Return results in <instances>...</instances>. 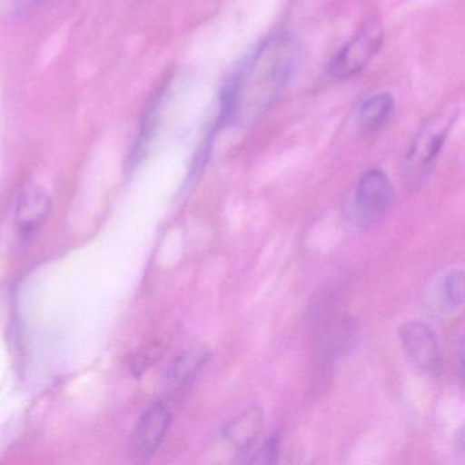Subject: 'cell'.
Here are the masks:
<instances>
[{
    "mask_svg": "<svg viewBox=\"0 0 465 465\" xmlns=\"http://www.w3.org/2000/svg\"><path fill=\"white\" fill-rule=\"evenodd\" d=\"M53 201L45 189L29 186L21 193L15 212V224L21 241L28 242L36 236L50 216Z\"/></svg>",
    "mask_w": 465,
    "mask_h": 465,
    "instance_id": "7",
    "label": "cell"
},
{
    "mask_svg": "<svg viewBox=\"0 0 465 465\" xmlns=\"http://www.w3.org/2000/svg\"><path fill=\"white\" fill-rule=\"evenodd\" d=\"M298 53V43L287 32H276L263 40L223 88V124L263 113L292 77Z\"/></svg>",
    "mask_w": 465,
    "mask_h": 465,
    "instance_id": "1",
    "label": "cell"
},
{
    "mask_svg": "<svg viewBox=\"0 0 465 465\" xmlns=\"http://www.w3.org/2000/svg\"><path fill=\"white\" fill-rule=\"evenodd\" d=\"M280 437L277 434L272 435L268 438L262 448L260 449V453L257 454V459L254 461L266 462V464H274L279 460L280 454Z\"/></svg>",
    "mask_w": 465,
    "mask_h": 465,
    "instance_id": "13",
    "label": "cell"
},
{
    "mask_svg": "<svg viewBox=\"0 0 465 465\" xmlns=\"http://www.w3.org/2000/svg\"><path fill=\"white\" fill-rule=\"evenodd\" d=\"M262 429V410L260 407H252L225 426L224 437L233 448L246 453L257 442Z\"/></svg>",
    "mask_w": 465,
    "mask_h": 465,
    "instance_id": "9",
    "label": "cell"
},
{
    "mask_svg": "<svg viewBox=\"0 0 465 465\" xmlns=\"http://www.w3.org/2000/svg\"><path fill=\"white\" fill-rule=\"evenodd\" d=\"M443 293L446 302L451 307H459L464 303V274L461 271L451 272L443 282Z\"/></svg>",
    "mask_w": 465,
    "mask_h": 465,
    "instance_id": "12",
    "label": "cell"
},
{
    "mask_svg": "<svg viewBox=\"0 0 465 465\" xmlns=\"http://www.w3.org/2000/svg\"><path fill=\"white\" fill-rule=\"evenodd\" d=\"M355 333L356 328L352 321L348 318L334 321L323 334V359L329 363H333L341 358L352 344Z\"/></svg>",
    "mask_w": 465,
    "mask_h": 465,
    "instance_id": "11",
    "label": "cell"
},
{
    "mask_svg": "<svg viewBox=\"0 0 465 465\" xmlns=\"http://www.w3.org/2000/svg\"><path fill=\"white\" fill-rule=\"evenodd\" d=\"M457 114L459 111L454 107L440 111L421 126L405 157L408 183L420 184L426 181L456 121Z\"/></svg>",
    "mask_w": 465,
    "mask_h": 465,
    "instance_id": "2",
    "label": "cell"
},
{
    "mask_svg": "<svg viewBox=\"0 0 465 465\" xmlns=\"http://www.w3.org/2000/svg\"><path fill=\"white\" fill-rule=\"evenodd\" d=\"M402 347L415 367L430 377L442 372L440 345L432 329L421 321H411L400 329Z\"/></svg>",
    "mask_w": 465,
    "mask_h": 465,
    "instance_id": "5",
    "label": "cell"
},
{
    "mask_svg": "<svg viewBox=\"0 0 465 465\" xmlns=\"http://www.w3.org/2000/svg\"><path fill=\"white\" fill-rule=\"evenodd\" d=\"M209 358H211V352L203 345H193L179 353L165 375L168 394L178 396L182 391H186Z\"/></svg>",
    "mask_w": 465,
    "mask_h": 465,
    "instance_id": "8",
    "label": "cell"
},
{
    "mask_svg": "<svg viewBox=\"0 0 465 465\" xmlns=\"http://www.w3.org/2000/svg\"><path fill=\"white\" fill-rule=\"evenodd\" d=\"M39 2H42V0H21L24 6H32V5L39 4Z\"/></svg>",
    "mask_w": 465,
    "mask_h": 465,
    "instance_id": "14",
    "label": "cell"
},
{
    "mask_svg": "<svg viewBox=\"0 0 465 465\" xmlns=\"http://www.w3.org/2000/svg\"><path fill=\"white\" fill-rule=\"evenodd\" d=\"M396 203L393 184L383 171L370 170L361 176L355 193V213L363 227H371L391 211Z\"/></svg>",
    "mask_w": 465,
    "mask_h": 465,
    "instance_id": "3",
    "label": "cell"
},
{
    "mask_svg": "<svg viewBox=\"0 0 465 465\" xmlns=\"http://www.w3.org/2000/svg\"><path fill=\"white\" fill-rule=\"evenodd\" d=\"M171 424L164 402H154L141 416L133 432L132 454L138 461H148L159 450Z\"/></svg>",
    "mask_w": 465,
    "mask_h": 465,
    "instance_id": "6",
    "label": "cell"
},
{
    "mask_svg": "<svg viewBox=\"0 0 465 465\" xmlns=\"http://www.w3.org/2000/svg\"><path fill=\"white\" fill-rule=\"evenodd\" d=\"M382 42V26L377 21L366 24L331 59L329 66L331 77L348 80L358 75L377 55Z\"/></svg>",
    "mask_w": 465,
    "mask_h": 465,
    "instance_id": "4",
    "label": "cell"
},
{
    "mask_svg": "<svg viewBox=\"0 0 465 465\" xmlns=\"http://www.w3.org/2000/svg\"><path fill=\"white\" fill-rule=\"evenodd\" d=\"M393 108L394 100L391 94H378L370 97L359 108L358 119H356L359 130L366 134L377 132L388 121Z\"/></svg>",
    "mask_w": 465,
    "mask_h": 465,
    "instance_id": "10",
    "label": "cell"
}]
</instances>
